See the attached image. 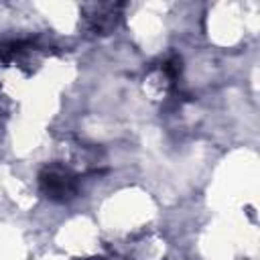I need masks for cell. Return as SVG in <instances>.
Segmentation results:
<instances>
[{"label":"cell","instance_id":"obj_1","mask_svg":"<svg viewBox=\"0 0 260 260\" xmlns=\"http://www.w3.org/2000/svg\"><path fill=\"white\" fill-rule=\"evenodd\" d=\"M41 189L53 201H67L77 193V179L61 167H47L41 173Z\"/></svg>","mask_w":260,"mask_h":260}]
</instances>
